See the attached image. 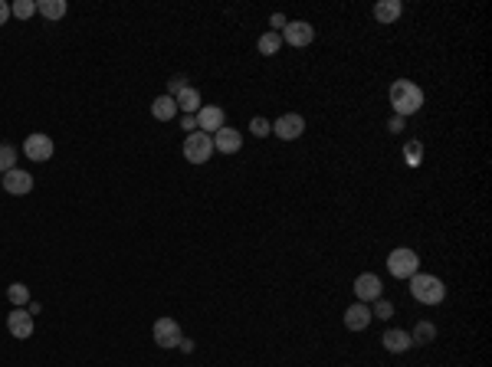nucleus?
<instances>
[{"instance_id":"9b49d317","label":"nucleus","mask_w":492,"mask_h":367,"mask_svg":"<svg viewBox=\"0 0 492 367\" xmlns=\"http://www.w3.org/2000/svg\"><path fill=\"white\" fill-rule=\"evenodd\" d=\"M33 315H30L27 309H13L7 315V331L13 335V338H20V341H27V338H33Z\"/></svg>"},{"instance_id":"412c9836","label":"nucleus","mask_w":492,"mask_h":367,"mask_svg":"<svg viewBox=\"0 0 492 367\" xmlns=\"http://www.w3.org/2000/svg\"><path fill=\"white\" fill-rule=\"evenodd\" d=\"M433 338H436V325H433V321H420V325L410 331V341H414V344H430Z\"/></svg>"},{"instance_id":"f3484780","label":"nucleus","mask_w":492,"mask_h":367,"mask_svg":"<svg viewBox=\"0 0 492 367\" xmlns=\"http://www.w3.org/2000/svg\"><path fill=\"white\" fill-rule=\"evenodd\" d=\"M174 102H178V112H184V115H197L200 112V92L194 89V85H187V89H180L178 95H174Z\"/></svg>"},{"instance_id":"7c9ffc66","label":"nucleus","mask_w":492,"mask_h":367,"mask_svg":"<svg viewBox=\"0 0 492 367\" xmlns=\"http://www.w3.org/2000/svg\"><path fill=\"white\" fill-rule=\"evenodd\" d=\"M388 128H390V132H404V118H400V115H394V118L388 122Z\"/></svg>"},{"instance_id":"dca6fc26","label":"nucleus","mask_w":492,"mask_h":367,"mask_svg":"<svg viewBox=\"0 0 492 367\" xmlns=\"http://www.w3.org/2000/svg\"><path fill=\"white\" fill-rule=\"evenodd\" d=\"M381 341H384V348H388L390 354H404V351L414 348V341H410V331H400V328H388Z\"/></svg>"},{"instance_id":"6ab92c4d","label":"nucleus","mask_w":492,"mask_h":367,"mask_svg":"<svg viewBox=\"0 0 492 367\" xmlns=\"http://www.w3.org/2000/svg\"><path fill=\"white\" fill-rule=\"evenodd\" d=\"M66 0H39L37 4V13H43L47 20H63L66 17Z\"/></svg>"},{"instance_id":"cd10ccee","label":"nucleus","mask_w":492,"mask_h":367,"mask_svg":"<svg viewBox=\"0 0 492 367\" xmlns=\"http://www.w3.org/2000/svg\"><path fill=\"white\" fill-rule=\"evenodd\" d=\"M180 89H187V79H184V75H171V79H168V95L174 99Z\"/></svg>"},{"instance_id":"5701e85b","label":"nucleus","mask_w":492,"mask_h":367,"mask_svg":"<svg viewBox=\"0 0 492 367\" xmlns=\"http://www.w3.org/2000/svg\"><path fill=\"white\" fill-rule=\"evenodd\" d=\"M7 299L13 301L17 309H23V305H27V301H30V289H27V285H23V282H13V285H10V289H7Z\"/></svg>"},{"instance_id":"393cba45","label":"nucleus","mask_w":492,"mask_h":367,"mask_svg":"<svg viewBox=\"0 0 492 367\" xmlns=\"http://www.w3.org/2000/svg\"><path fill=\"white\" fill-rule=\"evenodd\" d=\"M10 13H13V17H20V20H30L33 13H37V4H33V0H17V4L10 7Z\"/></svg>"},{"instance_id":"c85d7f7f","label":"nucleus","mask_w":492,"mask_h":367,"mask_svg":"<svg viewBox=\"0 0 492 367\" xmlns=\"http://www.w3.org/2000/svg\"><path fill=\"white\" fill-rule=\"evenodd\" d=\"M269 23H273V33H283V30H285V23H289V20H285L283 13H273V17H269Z\"/></svg>"},{"instance_id":"39448f33","label":"nucleus","mask_w":492,"mask_h":367,"mask_svg":"<svg viewBox=\"0 0 492 367\" xmlns=\"http://www.w3.org/2000/svg\"><path fill=\"white\" fill-rule=\"evenodd\" d=\"M152 335H154V344H158V348H180V341H184L180 325L174 318H158Z\"/></svg>"},{"instance_id":"f8f14e48","label":"nucleus","mask_w":492,"mask_h":367,"mask_svg":"<svg viewBox=\"0 0 492 367\" xmlns=\"http://www.w3.org/2000/svg\"><path fill=\"white\" fill-rule=\"evenodd\" d=\"M4 190L13 194V197H23V194L33 190V174H27V170H20V168L7 170V174H4Z\"/></svg>"},{"instance_id":"6e6552de","label":"nucleus","mask_w":492,"mask_h":367,"mask_svg":"<svg viewBox=\"0 0 492 367\" xmlns=\"http://www.w3.org/2000/svg\"><path fill=\"white\" fill-rule=\"evenodd\" d=\"M227 125V112L220 108V105H200V112H197V132L204 135H217L220 128Z\"/></svg>"},{"instance_id":"bb28decb","label":"nucleus","mask_w":492,"mask_h":367,"mask_svg":"<svg viewBox=\"0 0 492 367\" xmlns=\"http://www.w3.org/2000/svg\"><path fill=\"white\" fill-rule=\"evenodd\" d=\"M250 132H253L256 138H266V135H273V122H266V118H259V115H256L253 122H250Z\"/></svg>"},{"instance_id":"f03ea898","label":"nucleus","mask_w":492,"mask_h":367,"mask_svg":"<svg viewBox=\"0 0 492 367\" xmlns=\"http://www.w3.org/2000/svg\"><path fill=\"white\" fill-rule=\"evenodd\" d=\"M407 282H410V295H414L420 305H440V301L446 299L443 279H436V275H430V273H417V275H410Z\"/></svg>"},{"instance_id":"2eb2a0df","label":"nucleus","mask_w":492,"mask_h":367,"mask_svg":"<svg viewBox=\"0 0 492 367\" xmlns=\"http://www.w3.org/2000/svg\"><path fill=\"white\" fill-rule=\"evenodd\" d=\"M400 13H404V4H400V0H378V4H374V20L384 23V27L398 23Z\"/></svg>"},{"instance_id":"0eeeda50","label":"nucleus","mask_w":492,"mask_h":367,"mask_svg":"<svg viewBox=\"0 0 492 367\" xmlns=\"http://www.w3.org/2000/svg\"><path fill=\"white\" fill-rule=\"evenodd\" d=\"M302 132H305V118L295 112H289V115H283V118L273 122V135L283 138V142H295V138H302Z\"/></svg>"},{"instance_id":"f257e3e1","label":"nucleus","mask_w":492,"mask_h":367,"mask_svg":"<svg viewBox=\"0 0 492 367\" xmlns=\"http://www.w3.org/2000/svg\"><path fill=\"white\" fill-rule=\"evenodd\" d=\"M388 99L394 105V115H400V118H407V115L424 108V89L417 82H410V79H398V82L390 85Z\"/></svg>"},{"instance_id":"aec40b11","label":"nucleus","mask_w":492,"mask_h":367,"mask_svg":"<svg viewBox=\"0 0 492 367\" xmlns=\"http://www.w3.org/2000/svg\"><path fill=\"white\" fill-rule=\"evenodd\" d=\"M256 49H259L263 56H276V53L283 49V37L269 30V33H263V37H259V43H256Z\"/></svg>"},{"instance_id":"9d476101","label":"nucleus","mask_w":492,"mask_h":367,"mask_svg":"<svg viewBox=\"0 0 492 367\" xmlns=\"http://www.w3.org/2000/svg\"><path fill=\"white\" fill-rule=\"evenodd\" d=\"M384 285H381V279L374 273H361L358 279H355V295H358V301H378V299H384Z\"/></svg>"},{"instance_id":"473e14b6","label":"nucleus","mask_w":492,"mask_h":367,"mask_svg":"<svg viewBox=\"0 0 492 367\" xmlns=\"http://www.w3.org/2000/svg\"><path fill=\"white\" fill-rule=\"evenodd\" d=\"M0 187H4V178H0Z\"/></svg>"},{"instance_id":"ddd939ff","label":"nucleus","mask_w":492,"mask_h":367,"mask_svg":"<svg viewBox=\"0 0 492 367\" xmlns=\"http://www.w3.org/2000/svg\"><path fill=\"white\" fill-rule=\"evenodd\" d=\"M243 148V135L237 132V128H220L217 135H214V151H220V154H237V151Z\"/></svg>"},{"instance_id":"a878e982","label":"nucleus","mask_w":492,"mask_h":367,"mask_svg":"<svg viewBox=\"0 0 492 367\" xmlns=\"http://www.w3.org/2000/svg\"><path fill=\"white\" fill-rule=\"evenodd\" d=\"M371 315H374V318H381V321H388L390 315H394V305H390L388 299H378V301H374V309H371Z\"/></svg>"},{"instance_id":"7ed1b4c3","label":"nucleus","mask_w":492,"mask_h":367,"mask_svg":"<svg viewBox=\"0 0 492 367\" xmlns=\"http://www.w3.org/2000/svg\"><path fill=\"white\" fill-rule=\"evenodd\" d=\"M388 273L394 275V279H410V275L420 273V256H417L410 246H398V249H390Z\"/></svg>"},{"instance_id":"4be33fe9","label":"nucleus","mask_w":492,"mask_h":367,"mask_svg":"<svg viewBox=\"0 0 492 367\" xmlns=\"http://www.w3.org/2000/svg\"><path fill=\"white\" fill-rule=\"evenodd\" d=\"M13 168H17V148L13 144H0V178Z\"/></svg>"},{"instance_id":"4468645a","label":"nucleus","mask_w":492,"mask_h":367,"mask_svg":"<svg viewBox=\"0 0 492 367\" xmlns=\"http://www.w3.org/2000/svg\"><path fill=\"white\" fill-rule=\"evenodd\" d=\"M371 305H364V301H355L348 311H345V328L348 331H364L371 325Z\"/></svg>"},{"instance_id":"20e7f679","label":"nucleus","mask_w":492,"mask_h":367,"mask_svg":"<svg viewBox=\"0 0 492 367\" xmlns=\"http://www.w3.org/2000/svg\"><path fill=\"white\" fill-rule=\"evenodd\" d=\"M184 158H187L190 164H207V161L214 158V138L204 132H190L187 138H184Z\"/></svg>"},{"instance_id":"1a4fd4ad","label":"nucleus","mask_w":492,"mask_h":367,"mask_svg":"<svg viewBox=\"0 0 492 367\" xmlns=\"http://www.w3.org/2000/svg\"><path fill=\"white\" fill-rule=\"evenodd\" d=\"M23 151H27V158L30 161H49L53 158V151H56V144H53V138L49 135H43V132H33L27 138V144H23Z\"/></svg>"},{"instance_id":"2f4dec72","label":"nucleus","mask_w":492,"mask_h":367,"mask_svg":"<svg viewBox=\"0 0 492 367\" xmlns=\"http://www.w3.org/2000/svg\"><path fill=\"white\" fill-rule=\"evenodd\" d=\"M7 17H10V7H7V4H4V0H0V27L7 23Z\"/></svg>"},{"instance_id":"b1692460","label":"nucleus","mask_w":492,"mask_h":367,"mask_svg":"<svg viewBox=\"0 0 492 367\" xmlns=\"http://www.w3.org/2000/svg\"><path fill=\"white\" fill-rule=\"evenodd\" d=\"M404 158H407L410 168H417V164L424 161V144H420V142H407V144H404Z\"/></svg>"},{"instance_id":"c756f323","label":"nucleus","mask_w":492,"mask_h":367,"mask_svg":"<svg viewBox=\"0 0 492 367\" xmlns=\"http://www.w3.org/2000/svg\"><path fill=\"white\" fill-rule=\"evenodd\" d=\"M184 132H197V115H184Z\"/></svg>"},{"instance_id":"423d86ee","label":"nucleus","mask_w":492,"mask_h":367,"mask_svg":"<svg viewBox=\"0 0 492 367\" xmlns=\"http://www.w3.org/2000/svg\"><path fill=\"white\" fill-rule=\"evenodd\" d=\"M279 37H283V43H289V46L302 49V46H309V43L315 39V27H312V23H305V20H289Z\"/></svg>"},{"instance_id":"a211bd4d","label":"nucleus","mask_w":492,"mask_h":367,"mask_svg":"<svg viewBox=\"0 0 492 367\" xmlns=\"http://www.w3.org/2000/svg\"><path fill=\"white\" fill-rule=\"evenodd\" d=\"M152 115L158 118V122H171L174 115H178V102L171 99V95H158L152 102Z\"/></svg>"}]
</instances>
